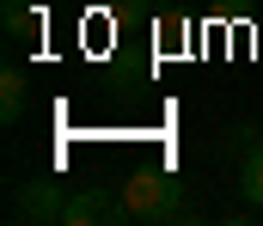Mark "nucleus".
<instances>
[{
    "label": "nucleus",
    "instance_id": "nucleus-1",
    "mask_svg": "<svg viewBox=\"0 0 263 226\" xmlns=\"http://www.w3.org/2000/svg\"><path fill=\"white\" fill-rule=\"evenodd\" d=\"M117 196H123L129 220H147V226H172V220H184V183H178L172 171L141 165V171H129V177L117 183Z\"/></svg>",
    "mask_w": 263,
    "mask_h": 226
},
{
    "label": "nucleus",
    "instance_id": "nucleus-2",
    "mask_svg": "<svg viewBox=\"0 0 263 226\" xmlns=\"http://www.w3.org/2000/svg\"><path fill=\"white\" fill-rule=\"evenodd\" d=\"M62 208H67V196H62V183H49V177L12 183V202H6V214L18 226H49V220H62Z\"/></svg>",
    "mask_w": 263,
    "mask_h": 226
},
{
    "label": "nucleus",
    "instance_id": "nucleus-3",
    "mask_svg": "<svg viewBox=\"0 0 263 226\" xmlns=\"http://www.w3.org/2000/svg\"><path fill=\"white\" fill-rule=\"evenodd\" d=\"M227 147L239 153V196L251 208H263V129H251V122L227 129Z\"/></svg>",
    "mask_w": 263,
    "mask_h": 226
},
{
    "label": "nucleus",
    "instance_id": "nucleus-4",
    "mask_svg": "<svg viewBox=\"0 0 263 226\" xmlns=\"http://www.w3.org/2000/svg\"><path fill=\"white\" fill-rule=\"evenodd\" d=\"M129 220V208H123V196H110V190H73L62 208V226H123Z\"/></svg>",
    "mask_w": 263,
    "mask_h": 226
},
{
    "label": "nucleus",
    "instance_id": "nucleus-5",
    "mask_svg": "<svg viewBox=\"0 0 263 226\" xmlns=\"http://www.w3.org/2000/svg\"><path fill=\"white\" fill-rule=\"evenodd\" d=\"M25 110H31V79L18 68H6L0 74V122L12 129V122H25Z\"/></svg>",
    "mask_w": 263,
    "mask_h": 226
},
{
    "label": "nucleus",
    "instance_id": "nucleus-6",
    "mask_svg": "<svg viewBox=\"0 0 263 226\" xmlns=\"http://www.w3.org/2000/svg\"><path fill=\"white\" fill-rule=\"evenodd\" d=\"M43 25V12H31L25 0H6V37H31Z\"/></svg>",
    "mask_w": 263,
    "mask_h": 226
},
{
    "label": "nucleus",
    "instance_id": "nucleus-7",
    "mask_svg": "<svg viewBox=\"0 0 263 226\" xmlns=\"http://www.w3.org/2000/svg\"><path fill=\"white\" fill-rule=\"evenodd\" d=\"M227 6H233V12H245V6H257V0H227Z\"/></svg>",
    "mask_w": 263,
    "mask_h": 226
}]
</instances>
